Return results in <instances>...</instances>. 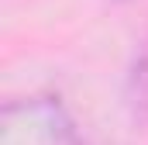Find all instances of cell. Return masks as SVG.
<instances>
[{
    "label": "cell",
    "mask_w": 148,
    "mask_h": 145,
    "mask_svg": "<svg viewBox=\"0 0 148 145\" xmlns=\"http://www.w3.org/2000/svg\"><path fill=\"white\" fill-rule=\"evenodd\" d=\"M127 100L138 117H148V55H141L127 76Z\"/></svg>",
    "instance_id": "cell-1"
}]
</instances>
